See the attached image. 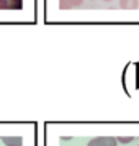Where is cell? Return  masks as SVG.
Here are the masks:
<instances>
[{
	"label": "cell",
	"instance_id": "cell-6",
	"mask_svg": "<svg viewBox=\"0 0 139 146\" xmlns=\"http://www.w3.org/2000/svg\"><path fill=\"white\" fill-rule=\"evenodd\" d=\"M10 8V2L8 0H0V10H8Z\"/></svg>",
	"mask_w": 139,
	"mask_h": 146
},
{
	"label": "cell",
	"instance_id": "cell-9",
	"mask_svg": "<svg viewBox=\"0 0 139 146\" xmlns=\"http://www.w3.org/2000/svg\"><path fill=\"white\" fill-rule=\"evenodd\" d=\"M103 2H106V3H108V2H113V0H103Z\"/></svg>",
	"mask_w": 139,
	"mask_h": 146
},
{
	"label": "cell",
	"instance_id": "cell-1",
	"mask_svg": "<svg viewBox=\"0 0 139 146\" xmlns=\"http://www.w3.org/2000/svg\"><path fill=\"white\" fill-rule=\"evenodd\" d=\"M118 139L113 136H98V138H92L88 141L87 146H116Z\"/></svg>",
	"mask_w": 139,
	"mask_h": 146
},
{
	"label": "cell",
	"instance_id": "cell-3",
	"mask_svg": "<svg viewBox=\"0 0 139 146\" xmlns=\"http://www.w3.org/2000/svg\"><path fill=\"white\" fill-rule=\"evenodd\" d=\"M139 7V0H119V8L123 10H134Z\"/></svg>",
	"mask_w": 139,
	"mask_h": 146
},
{
	"label": "cell",
	"instance_id": "cell-4",
	"mask_svg": "<svg viewBox=\"0 0 139 146\" xmlns=\"http://www.w3.org/2000/svg\"><path fill=\"white\" fill-rule=\"evenodd\" d=\"M59 8L61 10H70L72 7V3H70V0H59Z\"/></svg>",
	"mask_w": 139,
	"mask_h": 146
},
{
	"label": "cell",
	"instance_id": "cell-7",
	"mask_svg": "<svg viewBox=\"0 0 139 146\" xmlns=\"http://www.w3.org/2000/svg\"><path fill=\"white\" fill-rule=\"evenodd\" d=\"M70 3H72V7H82L84 0H70Z\"/></svg>",
	"mask_w": 139,
	"mask_h": 146
},
{
	"label": "cell",
	"instance_id": "cell-5",
	"mask_svg": "<svg viewBox=\"0 0 139 146\" xmlns=\"http://www.w3.org/2000/svg\"><path fill=\"white\" fill-rule=\"evenodd\" d=\"M116 139H118V143H123V145H128V143H131V141H132L134 138H132V136H118Z\"/></svg>",
	"mask_w": 139,
	"mask_h": 146
},
{
	"label": "cell",
	"instance_id": "cell-8",
	"mask_svg": "<svg viewBox=\"0 0 139 146\" xmlns=\"http://www.w3.org/2000/svg\"><path fill=\"white\" fill-rule=\"evenodd\" d=\"M10 3H15V2H21V0H8Z\"/></svg>",
	"mask_w": 139,
	"mask_h": 146
},
{
	"label": "cell",
	"instance_id": "cell-2",
	"mask_svg": "<svg viewBox=\"0 0 139 146\" xmlns=\"http://www.w3.org/2000/svg\"><path fill=\"white\" fill-rule=\"evenodd\" d=\"M5 146H23V138L21 136H5L2 138Z\"/></svg>",
	"mask_w": 139,
	"mask_h": 146
}]
</instances>
